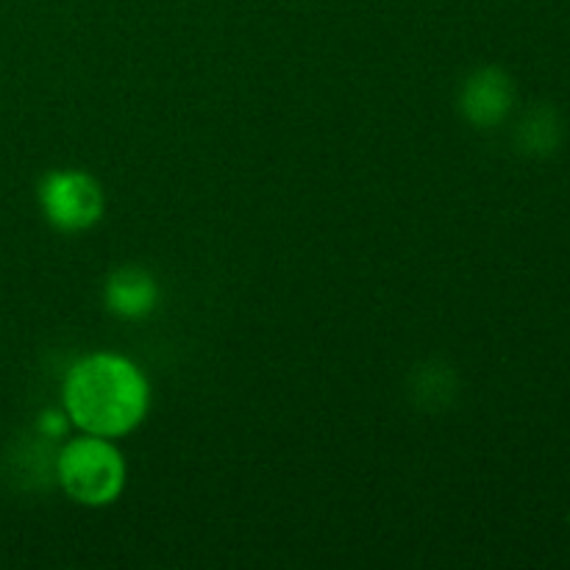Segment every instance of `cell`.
Instances as JSON below:
<instances>
[{
    "mask_svg": "<svg viewBox=\"0 0 570 570\" xmlns=\"http://www.w3.org/2000/svg\"><path fill=\"white\" fill-rule=\"evenodd\" d=\"M148 379L126 356L89 354L65 376V415L83 434L122 438L145 421Z\"/></svg>",
    "mask_w": 570,
    "mask_h": 570,
    "instance_id": "obj_1",
    "label": "cell"
},
{
    "mask_svg": "<svg viewBox=\"0 0 570 570\" xmlns=\"http://www.w3.org/2000/svg\"><path fill=\"white\" fill-rule=\"evenodd\" d=\"M56 482L78 504L106 507L126 488V462L109 438L81 434L56 454Z\"/></svg>",
    "mask_w": 570,
    "mask_h": 570,
    "instance_id": "obj_2",
    "label": "cell"
},
{
    "mask_svg": "<svg viewBox=\"0 0 570 570\" xmlns=\"http://www.w3.org/2000/svg\"><path fill=\"white\" fill-rule=\"evenodd\" d=\"M39 204L53 228L78 234L92 228L104 215V189L83 170H53L39 184Z\"/></svg>",
    "mask_w": 570,
    "mask_h": 570,
    "instance_id": "obj_3",
    "label": "cell"
},
{
    "mask_svg": "<svg viewBox=\"0 0 570 570\" xmlns=\"http://www.w3.org/2000/svg\"><path fill=\"white\" fill-rule=\"evenodd\" d=\"M512 100H515V87H512L510 76L499 67H482L473 76H468L460 92L462 115L479 128L499 126L510 115Z\"/></svg>",
    "mask_w": 570,
    "mask_h": 570,
    "instance_id": "obj_4",
    "label": "cell"
},
{
    "mask_svg": "<svg viewBox=\"0 0 570 570\" xmlns=\"http://www.w3.org/2000/svg\"><path fill=\"white\" fill-rule=\"evenodd\" d=\"M104 301L122 321H142L159 304V287L150 273L139 267H120L106 282Z\"/></svg>",
    "mask_w": 570,
    "mask_h": 570,
    "instance_id": "obj_5",
    "label": "cell"
},
{
    "mask_svg": "<svg viewBox=\"0 0 570 570\" xmlns=\"http://www.w3.org/2000/svg\"><path fill=\"white\" fill-rule=\"evenodd\" d=\"M518 148L529 156H549L554 154L557 145L562 139V122L554 109L549 106H538L529 111L518 126Z\"/></svg>",
    "mask_w": 570,
    "mask_h": 570,
    "instance_id": "obj_6",
    "label": "cell"
}]
</instances>
